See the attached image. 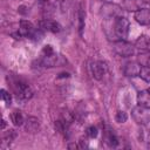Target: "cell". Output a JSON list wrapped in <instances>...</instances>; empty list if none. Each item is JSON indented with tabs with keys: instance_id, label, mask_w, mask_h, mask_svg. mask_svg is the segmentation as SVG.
Segmentation results:
<instances>
[{
	"instance_id": "6da1fadb",
	"label": "cell",
	"mask_w": 150,
	"mask_h": 150,
	"mask_svg": "<svg viewBox=\"0 0 150 150\" xmlns=\"http://www.w3.org/2000/svg\"><path fill=\"white\" fill-rule=\"evenodd\" d=\"M100 15L105 20L116 19L118 16H122V8L112 2H105L100 8Z\"/></svg>"
},
{
	"instance_id": "7a4b0ae2",
	"label": "cell",
	"mask_w": 150,
	"mask_h": 150,
	"mask_svg": "<svg viewBox=\"0 0 150 150\" xmlns=\"http://www.w3.org/2000/svg\"><path fill=\"white\" fill-rule=\"evenodd\" d=\"M112 49H114V52H115L117 55H120V56H122V57L132 56L134 53H135V47H134L131 43H129V42H127V41H124V40H122V39L116 40V41L114 42Z\"/></svg>"
},
{
	"instance_id": "3957f363",
	"label": "cell",
	"mask_w": 150,
	"mask_h": 150,
	"mask_svg": "<svg viewBox=\"0 0 150 150\" xmlns=\"http://www.w3.org/2000/svg\"><path fill=\"white\" fill-rule=\"evenodd\" d=\"M129 28H130V23L127 18L118 16L114 19V30L117 38H121V39L127 38L129 33Z\"/></svg>"
},
{
	"instance_id": "277c9868",
	"label": "cell",
	"mask_w": 150,
	"mask_h": 150,
	"mask_svg": "<svg viewBox=\"0 0 150 150\" xmlns=\"http://www.w3.org/2000/svg\"><path fill=\"white\" fill-rule=\"evenodd\" d=\"M150 109L148 108H144V107H141V105H137L132 109L131 111V116L134 118V121L137 123V124H141V125H145L150 122Z\"/></svg>"
},
{
	"instance_id": "5b68a950",
	"label": "cell",
	"mask_w": 150,
	"mask_h": 150,
	"mask_svg": "<svg viewBox=\"0 0 150 150\" xmlns=\"http://www.w3.org/2000/svg\"><path fill=\"white\" fill-rule=\"evenodd\" d=\"M13 88H14L15 95H16L18 98H20V100H29V98L33 96V90H32V88H30L27 83H25V82L16 81V82L13 84Z\"/></svg>"
},
{
	"instance_id": "8992f818",
	"label": "cell",
	"mask_w": 150,
	"mask_h": 150,
	"mask_svg": "<svg viewBox=\"0 0 150 150\" xmlns=\"http://www.w3.org/2000/svg\"><path fill=\"white\" fill-rule=\"evenodd\" d=\"M141 69H142V66L137 61H130L124 64L123 73L128 77H136V76H139Z\"/></svg>"
},
{
	"instance_id": "52a82bcc",
	"label": "cell",
	"mask_w": 150,
	"mask_h": 150,
	"mask_svg": "<svg viewBox=\"0 0 150 150\" xmlns=\"http://www.w3.org/2000/svg\"><path fill=\"white\" fill-rule=\"evenodd\" d=\"M107 71H108V66L103 61H96L91 64V73L96 80H102V77L107 74Z\"/></svg>"
},
{
	"instance_id": "ba28073f",
	"label": "cell",
	"mask_w": 150,
	"mask_h": 150,
	"mask_svg": "<svg viewBox=\"0 0 150 150\" xmlns=\"http://www.w3.org/2000/svg\"><path fill=\"white\" fill-rule=\"evenodd\" d=\"M40 28L50 33H59L61 30V25L52 19H43L40 21Z\"/></svg>"
},
{
	"instance_id": "9c48e42d",
	"label": "cell",
	"mask_w": 150,
	"mask_h": 150,
	"mask_svg": "<svg viewBox=\"0 0 150 150\" xmlns=\"http://www.w3.org/2000/svg\"><path fill=\"white\" fill-rule=\"evenodd\" d=\"M135 20L142 26H150V8H142L135 12Z\"/></svg>"
},
{
	"instance_id": "30bf717a",
	"label": "cell",
	"mask_w": 150,
	"mask_h": 150,
	"mask_svg": "<svg viewBox=\"0 0 150 150\" xmlns=\"http://www.w3.org/2000/svg\"><path fill=\"white\" fill-rule=\"evenodd\" d=\"M145 5V0H123V9L128 12H137L143 8Z\"/></svg>"
},
{
	"instance_id": "8fae6325",
	"label": "cell",
	"mask_w": 150,
	"mask_h": 150,
	"mask_svg": "<svg viewBox=\"0 0 150 150\" xmlns=\"http://www.w3.org/2000/svg\"><path fill=\"white\" fill-rule=\"evenodd\" d=\"M23 125H25V130H26L27 132H30V134H35V132H38L39 129H40V122H39V120H38L36 117H34V116H28V117L25 120Z\"/></svg>"
},
{
	"instance_id": "7c38bea8",
	"label": "cell",
	"mask_w": 150,
	"mask_h": 150,
	"mask_svg": "<svg viewBox=\"0 0 150 150\" xmlns=\"http://www.w3.org/2000/svg\"><path fill=\"white\" fill-rule=\"evenodd\" d=\"M35 28L33 26V23L28 20H21L20 23H19V32L22 36H26V38H32L33 33H34Z\"/></svg>"
},
{
	"instance_id": "4fadbf2b",
	"label": "cell",
	"mask_w": 150,
	"mask_h": 150,
	"mask_svg": "<svg viewBox=\"0 0 150 150\" xmlns=\"http://www.w3.org/2000/svg\"><path fill=\"white\" fill-rule=\"evenodd\" d=\"M135 47L141 52H150V38H148L146 35H141L136 40Z\"/></svg>"
},
{
	"instance_id": "5bb4252c",
	"label": "cell",
	"mask_w": 150,
	"mask_h": 150,
	"mask_svg": "<svg viewBox=\"0 0 150 150\" xmlns=\"http://www.w3.org/2000/svg\"><path fill=\"white\" fill-rule=\"evenodd\" d=\"M104 139H105V143H107L110 148H116V146L118 145V143H120V141H118L117 136L115 135L114 130H111V129H109V128L104 131Z\"/></svg>"
},
{
	"instance_id": "9a60e30c",
	"label": "cell",
	"mask_w": 150,
	"mask_h": 150,
	"mask_svg": "<svg viewBox=\"0 0 150 150\" xmlns=\"http://www.w3.org/2000/svg\"><path fill=\"white\" fill-rule=\"evenodd\" d=\"M137 103L141 107L150 109V91L149 90H142L137 94Z\"/></svg>"
},
{
	"instance_id": "2e32d148",
	"label": "cell",
	"mask_w": 150,
	"mask_h": 150,
	"mask_svg": "<svg viewBox=\"0 0 150 150\" xmlns=\"http://www.w3.org/2000/svg\"><path fill=\"white\" fill-rule=\"evenodd\" d=\"M11 121L15 127H20L25 123V118L20 110H13L11 112Z\"/></svg>"
},
{
	"instance_id": "e0dca14e",
	"label": "cell",
	"mask_w": 150,
	"mask_h": 150,
	"mask_svg": "<svg viewBox=\"0 0 150 150\" xmlns=\"http://www.w3.org/2000/svg\"><path fill=\"white\" fill-rule=\"evenodd\" d=\"M137 62L142 67H150V52H141L137 55Z\"/></svg>"
},
{
	"instance_id": "ac0fdd59",
	"label": "cell",
	"mask_w": 150,
	"mask_h": 150,
	"mask_svg": "<svg viewBox=\"0 0 150 150\" xmlns=\"http://www.w3.org/2000/svg\"><path fill=\"white\" fill-rule=\"evenodd\" d=\"M15 137H16V131L14 129H9L4 134V142L11 143L15 139Z\"/></svg>"
},
{
	"instance_id": "d6986e66",
	"label": "cell",
	"mask_w": 150,
	"mask_h": 150,
	"mask_svg": "<svg viewBox=\"0 0 150 150\" xmlns=\"http://www.w3.org/2000/svg\"><path fill=\"white\" fill-rule=\"evenodd\" d=\"M141 79H143L145 82L150 83V67H142L141 73H139Z\"/></svg>"
},
{
	"instance_id": "ffe728a7",
	"label": "cell",
	"mask_w": 150,
	"mask_h": 150,
	"mask_svg": "<svg viewBox=\"0 0 150 150\" xmlns=\"http://www.w3.org/2000/svg\"><path fill=\"white\" fill-rule=\"evenodd\" d=\"M84 11L82 8H80L79 11V32H80V35H82V30L84 28Z\"/></svg>"
},
{
	"instance_id": "44dd1931",
	"label": "cell",
	"mask_w": 150,
	"mask_h": 150,
	"mask_svg": "<svg viewBox=\"0 0 150 150\" xmlns=\"http://www.w3.org/2000/svg\"><path fill=\"white\" fill-rule=\"evenodd\" d=\"M127 120H128V115H127L125 111L118 110V111L116 112V115H115V121H116L117 123H124Z\"/></svg>"
},
{
	"instance_id": "7402d4cb",
	"label": "cell",
	"mask_w": 150,
	"mask_h": 150,
	"mask_svg": "<svg viewBox=\"0 0 150 150\" xmlns=\"http://www.w3.org/2000/svg\"><path fill=\"white\" fill-rule=\"evenodd\" d=\"M1 98H2V101L6 103V105H9L11 104V102H12V97H11V94L8 93V91H6L5 89H1Z\"/></svg>"
},
{
	"instance_id": "603a6c76",
	"label": "cell",
	"mask_w": 150,
	"mask_h": 150,
	"mask_svg": "<svg viewBox=\"0 0 150 150\" xmlns=\"http://www.w3.org/2000/svg\"><path fill=\"white\" fill-rule=\"evenodd\" d=\"M97 134H98V130H97L96 127H94V125L88 127V129H87V136H88V137L95 138V137L97 136Z\"/></svg>"
},
{
	"instance_id": "cb8c5ba5",
	"label": "cell",
	"mask_w": 150,
	"mask_h": 150,
	"mask_svg": "<svg viewBox=\"0 0 150 150\" xmlns=\"http://www.w3.org/2000/svg\"><path fill=\"white\" fill-rule=\"evenodd\" d=\"M53 53H55V52H54V49H53V47H52L50 45H46V46L42 48V52H41L42 56H43V55H50V54H53Z\"/></svg>"
},
{
	"instance_id": "d4e9b609",
	"label": "cell",
	"mask_w": 150,
	"mask_h": 150,
	"mask_svg": "<svg viewBox=\"0 0 150 150\" xmlns=\"http://www.w3.org/2000/svg\"><path fill=\"white\" fill-rule=\"evenodd\" d=\"M88 145H89L88 138H87V137H81L80 141H79V146H80L81 149H83V148H88Z\"/></svg>"
},
{
	"instance_id": "484cf974",
	"label": "cell",
	"mask_w": 150,
	"mask_h": 150,
	"mask_svg": "<svg viewBox=\"0 0 150 150\" xmlns=\"http://www.w3.org/2000/svg\"><path fill=\"white\" fill-rule=\"evenodd\" d=\"M18 12H19L20 14H22V15H26V14H28V8H27L26 6H20V7L18 8Z\"/></svg>"
},
{
	"instance_id": "4316f807",
	"label": "cell",
	"mask_w": 150,
	"mask_h": 150,
	"mask_svg": "<svg viewBox=\"0 0 150 150\" xmlns=\"http://www.w3.org/2000/svg\"><path fill=\"white\" fill-rule=\"evenodd\" d=\"M68 148H69V149H71V148H74V149H76V148H80V146H79V144H75V143H71V144H68Z\"/></svg>"
},
{
	"instance_id": "83f0119b",
	"label": "cell",
	"mask_w": 150,
	"mask_h": 150,
	"mask_svg": "<svg viewBox=\"0 0 150 150\" xmlns=\"http://www.w3.org/2000/svg\"><path fill=\"white\" fill-rule=\"evenodd\" d=\"M61 77H69V74L68 73H62V74H60V76H57V79H61Z\"/></svg>"
},
{
	"instance_id": "f1b7e54d",
	"label": "cell",
	"mask_w": 150,
	"mask_h": 150,
	"mask_svg": "<svg viewBox=\"0 0 150 150\" xmlns=\"http://www.w3.org/2000/svg\"><path fill=\"white\" fill-rule=\"evenodd\" d=\"M52 4H62L64 0H49Z\"/></svg>"
},
{
	"instance_id": "f546056e",
	"label": "cell",
	"mask_w": 150,
	"mask_h": 150,
	"mask_svg": "<svg viewBox=\"0 0 150 150\" xmlns=\"http://www.w3.org/2000/svg\"><path fill=\"white\" fill-rule=\"evenodd\" d=\"M5 127H6V121H5V120H2V125H1V128L4 129Z\"/></svg>"
},
{
	"instance_id": "4dcf8cb0",
	"label": "cell",
	"mask_w": 150,
	"mask_h": 150,
	"mask_svg": "<svg viewBox=\"0 0 150 150\" xmlns=\"http://www.w3.org/2000/svg\"><path fill=\"white\" fill-rule=\"evenodd\" d=\"M103 1H105V2H111L112 0H103Z\"/></svg>"
},
{
	"instance_id": "1f68e13d",
	"label": "cell",
	"mask_w": 150,
	"mask_h": 150,
	"mask_svg": "<svg viewBox=\"0 0 150 150\" xmlns=\"http://www.w3.org/2000/svg\"><path fill=\"white\" fill-rule=\"evenodd\" d=\"M149 91H150V88H149Z\"/></svg>"
}]
</instances>
